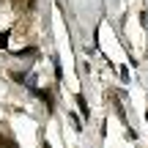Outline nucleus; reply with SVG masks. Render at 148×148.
Returning a JSON list of instances; mask_svg holds the SVG:
<instances>
[{"instance_id": "nucleus-1", "label": "nucleus", "mask_w": 148, "mask_h": 148, "mask_svg": "<svg viewBox=\"0 0 148 148\" xmlns=\"http://www.w3.org/2000/svg\"><path fill=\"white\" fill-rule=\"evenodd\" d=\"M33 52H36L33 47H30V49H19V52H16V58H27V55H33Z\"/></svg>"}, {"instance_id": "nucleus-2", "label": "nucleus", "mask_w": 148, "mask_h": 148, "mask_svg": "<svg viewBox=\"0 0 148 148\" xmlns=\"http://www.w3.org/2000/svg\"><path fill=\"white\" fill-rule=\"evenodd\" d=\"M77 101H79V110H82V115H88V104H85V99H82V96H77Z\"/></svg>"}, {"instance_id": "nucleus-3", "label": "nucleus", "mask_w": 148, "mask_h": 148, "mask_svg": "<svg viewBox=\"0 0 148 148\" xmlns=\"http://www.w3.org/2000/svg\"><path fill=\"white\" fill-rule=\"evenodd\" d=\"M8 44V33H0V47H5Z\"/></svg>"}]
</instances>
